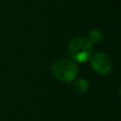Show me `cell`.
Returning a JSON list of instances; mask_svg holds the SVG:
<instances>
[{"label":"cell","mask_w":121,"mask_h":121,"mask_svg":"<svg viewBox=\"0 0 121 121\" xmlns=\"http://www.w3.org/2000/svg\"><path fill=\"white\" fill-rule=\"evenodd\" d=\"M51 74L57 79L65 83H70L78 75V66L72 60L60 59L52 64Z\"/></svg>","instance_id":"1"},{"label":"cell","mask_w":121,"mask_h":121,"mask_svg":"<svg viewBox=\"0 0 121 121\" xmlns=\"http://www.w3.org/2000/svg\"><path fill=\"white\" fill-rule=\"evenodd\" d=\"M67 52L72 60L78 62H83L92 56L93 45L88 42L87 39L83 37H76L69 42Z\"/></svg>","instance_id":"2"},{"label":"cell","mask_w":121,"mask_h":121,"mask_svg":"<svg viewBox=\"0 0 121 121\" xmlns=\"http://www.w3.org/2000/svg\"><path fill=\"white\" fill-rule=\"evenodd\" d=\"M91 66L96 73L100 75H107L112 68V61L108 54L98 52L91 57Z\"/></svg>","instance_id":"3"},{"label":"cell","mask_w":121,"mask_h":121,"mask_svg":"<svg viewBox=\"0 0 121 121\" xmlns=\"http://www.w3.org/2000/svg\"><path fill=\"white\" fill-rule=\"evenodd\" d=\"M87 40L92 45L99 44L103 40V33L99 29H94L89 33Z\"/></svg>","instance_id":"4"},{"label":"cell","mask_w":121,"mask_h":121,"mask_svg":"<svg viewBox=\"0 0 121 121\" xmlns=\"http://www.w3.org/2000/svg\"><path fill=\"white\" fill-rule=\"evenodd\" d=\"M74 89L79 93V94H83V93H86L89 89V83L86 79L84 78H79V79H77L75 82H74Z\"/></svg>","instance_id":"5"}]
</instances>
